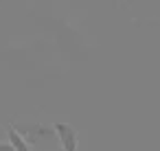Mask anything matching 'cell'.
<instances>
[{
    "mask_svg": "<svg viewBox=\"0 0 160 151\" xmlns=\"http://www.w3.org/2000/svg\"><path fill=\"white\" fill-rule=\"evenodd\" d=\"M13 129L31 144V142H38V140H48L55 136V129L48 127V125H42V123H20V125H13Z\"/></svg>",
    "mask_w": 160,
    "mask_h": 151,
    "instance_id": "cell-1",
    "label": "cell"
},
{
    "mask_svg": "<svg viewBox=\"0 0 160 151\" xmlns=\"http://www.w3.org/2000/svg\"><path fill=\"white\" fill-rule=\"evenodd\" d=\"M53 129H55V136H57V140H59V144H62L64 151H77L79 149V134H77V129L72 125H68V123H55Z\"/></svg>",
    "mask_w": 160,
    "mask_h": 151,
    "instance_id": "cell-2",
    "label": "cell"
},
{
    "mask_svg": "<svg viewBox=\"0 0 160 151\" xmlns=\"http://www.w3.org/2000/svg\"><path fill=\"white\" fill-rule=\"evenodd\" d=\"M9 144L13 147V151H33L31 144H29V142L16 131V129H13V125L9 127Z\"/></svg>",
    "mask_w": 160,
    "mask_h": 151,
    "instance_id": "cell-3",
    "label": "cell"
},
{
    "mask_svg": "<svg viewBox=\"0 0 160 151\" xmlns=\"http://www.w3.org/2000/svg\"><path fill=\"white\" fill-rule=\"evenodd\" d=\"M0 151H13V147L9 142H0Z\"/></svg>",
    "mask_w": 160,
    "mask_h": 151,
    "instance_id": "cell-4",
    "label": "cell"
}]
</instances>
